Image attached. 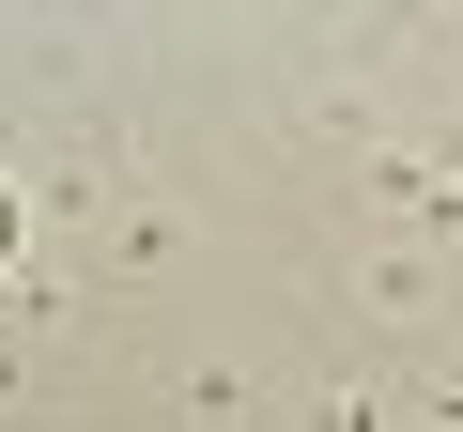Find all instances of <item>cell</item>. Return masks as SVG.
<instances>
[{
	"label": "cell",
	"mask_w": 463,
	"mask_h": 432,
	"mask_svg": "<svg viewBox=\"0 0 463 432\" xmlns=\"http://www.w3.org/2000/svg\"><path fill=\"white\" fill-rule=\"evenodd\" d=\"M0 248H16V185H0Z\"/></svg>",
	"instance_id": "obj_1"
}]
</instances>
